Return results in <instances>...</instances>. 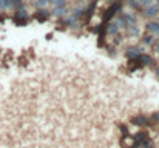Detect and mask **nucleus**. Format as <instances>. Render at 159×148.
<instances>
[{
	"label": "nucleus",
	"mask_w": 159,
	"mask_h": 148,
	"mask_svg": "<svg viewBox=\"0 0 159 148\" xmlns=\"http://www.w3.org/2000/svg\"><path fill=\"white\" fill-rule=\"evenodd\" d=\"M116 29H117V28H116V25H114V23H111V26H110V33H111V34H113V33H116Z\"/></svg>",
	"instance_id": "nucleus-1"
}]
</instances>
